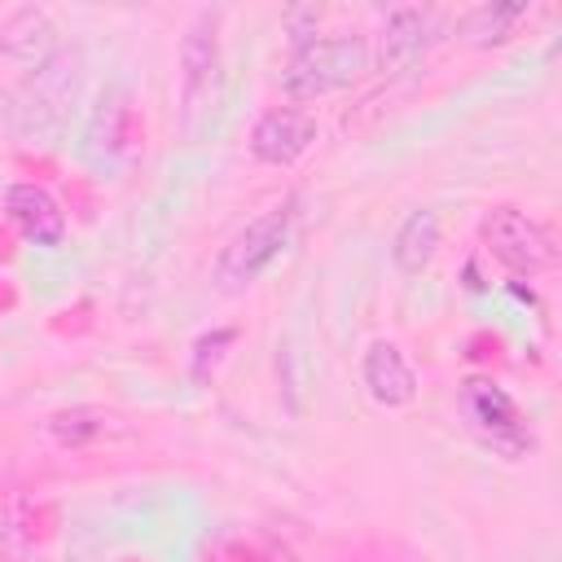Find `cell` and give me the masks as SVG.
Wrapping results in <instances>:
<instances>
[{
	"label": "cell",
	"instance_id": "obj_1",
	"mask_svg": "<svg viewBox=\"0 0 562 562\" xmlns=\"http://www.w3.org/2000/svg\"><path fill=\"white\" fill-rule=\"evenodd\" d=\"M83 88V53L57 48L44 66L31 70V79L18 92V132L35 145H53L70 119V105Z\"/></svg>",
	"mask_w": 562,
	"mask_h": 562
},
{
	"label": "cell",
	"instance_id": "obj_2",
	"mask_svg": "<svg viewBox=\"0 0 562 562\" xmlns=\"http://www.w3.org/2000/svg\"><path fill=\"white\" fill-rule=\"evenodd\" d=\"M220 92V9H198L180 40V132L198 136Z\"/></svg>",
	"mask_w": 562,
	"mask_h": 562
},
{
	"label": "cell",
	"instance_id": "obj_3",
	"mask_svg": "<svg viewBox=\"0 0 562 562\" xmlns=\"http://www.w3.org/2000/svg\"><path fill=\"white\" fill-rule=\"evenodd\" d=\"M369 66V44L360 35H329L294 48V57L281 70V92L290 101H316L334 88H347Z\"/></svg>",
	"mask_w": 562,
	"mask_h": 562
},
{
	"label": "cell",
	"instance_id": "obj_4",
	"mask_svg": "<svg viewBox=\"0 0 562 562\" xmlns=\"http://www.w3.org/2000/svg\"><path fill=\"white\" fill-rule=\"evenodd\" d=\"M290 228H294V202L290 198L277 202V206H268V211H259L220 250V259H215V285L220 290H246V285H255L277 263V255L285 250Z\"/></svg>",
	"mask_w": 562,
	"mask_h": 562
},
{
	"label": "cell",
	"instance_id": "obj_5",
	"mask_svg": "<svg viewBox=\"0 0 562 562\" xmlns=\"http://www.w3.org/2000/svg\"><path fill=\"white\" fill-rule=\"evenodd\" d=\"M461 413H465V426L474 430V439L483 448H492L496 457H505V461L527 457L531 443H536L527 422H522V413H518V404L487 378H470L461 386Z\"/></svg>",
	"mask_w": 562,
	"mask_h": 562
},
{
	"label": "cell",
	"instance_id": "obj_6",
	"mask_svg": "<svg viewBox=\"0 0 562 562\" xmlns=\"http://www.w3.org/2000/svg\"><path fill=\"white\" fill-rule=\"evenodd\" d=\"M483 246L509 268V272H544L558 263V246L549 237V228L540 220H531L518 206H492L479 224Z\"/></svg>",
	"mask_w": 562,
	"mask_h": 562
},
{
	"label": "cell",
	"instance_id": "obj_7",
	"mask_svg": "<svg viewBox=\"0 0 562 562\" xmlns=\"http://www.w3.org/2000/svg\"><path fill=\"white\" fill-rule=\"evenodd\" d=\"M250 154L268 167H290L299 162L312 145H316V114L299 110V105H272L255 119L250 127Z\"/></svg>",
	"mask_w": 562,
	"mask_h": 562
},
{
	"label": "cell",
	"instance_id": "obj_8",
	"mask_svg": "<svg viewBox=\"0 0 562 562\" xmlns=\"http://www.w3.org/2000/svg\"><path fill=\"white\" fill-rule=\"evenodd\" d=\"M360 382H364L369 400L382 404V408H408L417 400V373H413L408 356L395 342H386V338H378V342L364 347Z\"/></svg>",
	"mask_w": 562,
	"mask_h": 562
},
{
	"label": "cell",
	"instance_id": "obj_9",
	"mask_svg": "<svg viewBox=\"0 0 562 562\" xmlns=\"http://www.w3.org/2000/svg\"><path fill=\"white\" fill-rule=\"evenodd\" d=\"M57 22L48 18V9L40 4H22L0 22V53L18 66H44L57 53Z\"/></svg>",
	"mask_w": 562,
	"mask_h": 562
},
{
	"label": "cell",
	"instance_id": "obj_10",
	"mask_svg": "<svg viewBox=\"0 0 562 562\" xmlns=\"http://www.w3.org/2000/svg\"><path fill=\"white\" fill-rule=\"evenodd\" d=\"M430 31H435V18L426 9H391L386 22H382V44H378V66L382 75H400L408 66L422 61V53L430 48Z\"/></svg>",
	"mask_w": 562,
	"mask_h": 562
},
{
	"label": "cell",
	"instance_id": "obj_11",
	"mask_svg": "<svg viewBox=\"0 0 562 562\" xmlns=\"http://www.w3.org/2000/svg\"><path fill=\"white\" fill-rule=\"evenodd\" d=\"M127 123H132V105L123 88H105L101 101L92 105L88 123H83V158L97 167H114L119 154L127 149Z\"/></svg>",
	"mask_w": 562,
	"mask_h": 562
},
{
	"label": "cell",
	"instance_id": "obj_12",
	"mask_svg": "<svg viewBox=\"0 0 562 562\" xmlns=\"http://www.w3.org/2000/svg\"><path fill=\"white\" fill-rule=\"evenodd\" d=\"M4 211H9V220L18 224V233L26 241H35V246H61L66 215L53 202L48 189H40V184H9L4 189Z\"/></svg>",
	"mask_w": 562,
	"mask_h": 562
},
{
	"label": "cell",
	"instance_id": "obj_13",
	"mask_svg": "<svg viewBox=\"0 0 562 562\" xmlns=\"http://www.w3.org/2000/svg\"><path fill=\"white\" fill-rule=\"evenodd\" d=\"M435 250H439V215L426 211V206L422 211H408L404 224L391 237V263L404 277H422L435 263Z\"/></svg>",
	"mask_w": 562,
	"mask_h": 562
},
{
	"label": "cell",
	"instance_id": "obj_14",
	"mask_svg": "<svg viewBox=\"0 0 562 562\" xmlns=\"http://www.w3.org/2000/svg\"><path fill=\"white\" fill-rule=\"evenodd\" d=\"M522 18H527V4H522V0H509V4H479V9H470V18L461 22V35H465V44H474V48H492V44H505Z\"/></svg>",
	"mask_w": 562,
	"mask_h": 562
},
{
	"label": "cell",
	"instance_id": "obj_15",
	"mask_svg": "<svg viewBox=\"0 0 562 562\" xmlns=\"http://www.w3.org/2000/svg\"><path fill=\"white\" fill-rule=\"evenodd\" d=\"M114 422H119V417H110L105 408H88V404H79V408H61V413H53V417H48V430H53L57 443H66V448H83V443L101 439Z\"/></svg>",
	"mask_w": 562,
	"mask_h": 562
},
{
	"label": "cell",
	"instance_id": "obj_16",
	"mask_svg": "<svg viewBox=\"0 0 562 562\" xmlns=\"http://www.w3.org/2000/svg\"><path fill=\"white\" fill-rule=\"evenodd\" d=\"M0 562H40L35 558V531L26 518V501L13 492L0 505Z\"/></svg>",
	"mask_w": 562,
	"mask_h": 562
}]
</instances>
